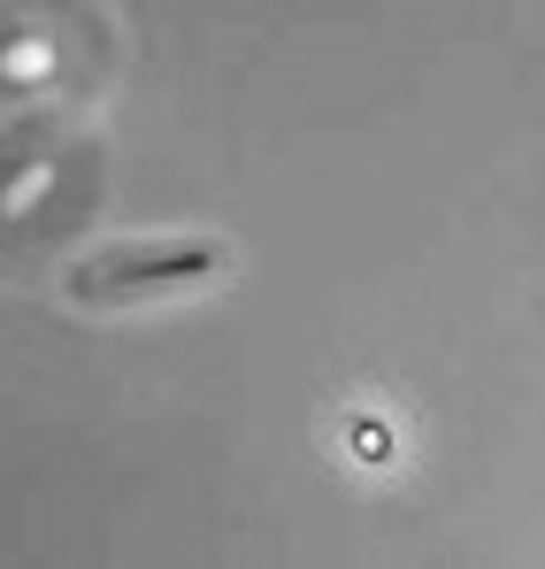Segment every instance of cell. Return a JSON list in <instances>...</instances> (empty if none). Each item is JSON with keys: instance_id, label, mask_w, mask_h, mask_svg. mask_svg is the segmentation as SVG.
Wrapping results in <instances>:
<instances>
[{"instance_id": "obj_1", "label": "cell", "mask_w": 545, "mask_h": 569, "mask_svg": "<svg viewBox=\"0 0 545 569\" xmlns=\"http://www.w3.org/2000/svg\"><path fill=\"white\" fill-rule=\"evenodd\" d=\"M223 270V247L215 239H178V247H115V254H92L85 270L70 278L78 300H147V292H178Z\"/></svg>"}]
</instances>
